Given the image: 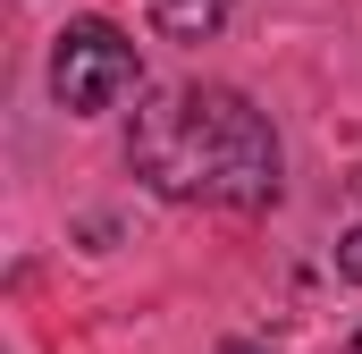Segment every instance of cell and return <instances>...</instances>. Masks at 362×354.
Returning <instances> with one entry per match:
<instances>
[{
  "mask_svg": "<svg viewBox=\"0 0 362 354\" xmlns=\"http://www.w3.org/2000/svg\"><path fill=\"white\" fill-rule=\"evenodd\" d=\"M144 85V59H135V42L110 25V17H76L68 34H59V51H51V93H59V110H110V101H127V93Z\"/></svg>",
  "mask_w": 362,
  "mask_h": 354,
  "instance_id": "7a4b0ae2",
  "label": "cell"
},
{
  "mask_svg": "<svg viewBox=\"0 0 362 354\" xmlns=\"http://www.w3.org/2000/svg\"><path fill=\"white\" fill-rule=\"evenodd\" d=\"M354 194H362V177H354Z\"/></svg>",
  "mask_w": 362,
  "mask_h": 354,
  "instance_id": "52a82bcc",
  "label": "cell"
},
{
  "mask_svg": "<svg viewBox=\"0 0 362 354\" xmlns=\"http://www.w3.org/2000/svg\"><path fill=\"white\" fill-rule=\"evenodd\" d=\"M337 270L362 287V228H346V236H337Z\"/></svg>",
  "mask_w": 362,
  "mask_h": 354,
  "instance_id": "277c9868",
  "label": "cell"
},
{
  "mask_svg": "<svg viewBox=\"0 0 362 354\" xmlns=\"http://www.w3.org/2000/svg\"><path fill=\"white\" fill-rule=\"evenodd\" d=\"M228 354H262V346H228Z\"/></svg>",
  "mask_w": 362,
  "mask_h": 354,
  "instance_id": "5b68a950",
  "label": "cell"
},
{
  "mask_svg": "<svg viewBox=\"0 0 362 354\" xmlns=\"http://www.w3.org/2000/svg\"><path fill=\"white\" fill-rule=\"evenodd\" d=\"M152 25L169 42H202V34L228 25V0H152Z\"/></svg>",
  "mask_w": 362,
  "mask_h": 354,
  "instance_id": "3957f363",
  "label": "cell"
},
{
  "mask_svg": "<svg viewBox=\"0 0 362 354\" xmlns=\"http://www.w3.org/2000/svg\"><path fill=\"white\" fill-rule=\"evenodd\" d=\"M346 354H362V338H354V346H346Z\"/></svg>",
  "mask_w": 362,
  "mask_h": 354,
  "instance_id": "8992f818",
  "label": "cell"
},
{
  "mask_svg": "<svg viewBox=\"0 0 362 354\" xmlns=\"http://www.w3.org/2000/svg\"><path fill=\"white\" fill-rule=\"evenodd\" d=\"M127 161L169 202H211V211H262L278 202V135L270 118L228 85H169L135 110Z\"/></svg>",
  "mask_w": 362,
  "mask_h": 354,
  "instance_id": "6da1fadb",
  "label": "cell"
}]
</instances>
